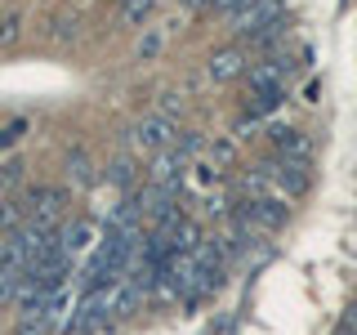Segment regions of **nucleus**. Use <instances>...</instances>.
Returning <instances> with one entry per match:
<instances>
[{"mask_svg":"<svg viewBox=\"0 0 357 335\" xmlns=\"http://www.w3.org/2000/svg\"><path fill=\"white\" fill-rule=\"evenodd\" d=\"M286 219H290V210L277 197H245L241 206L232 210V228H237L245 241H259L264 232L286 228Z\"/></svg>","mask_w":357,"mask_h":335,"instance_id":"f257e3e1","label":"nucleus"},{"mask_svg":"<svg viewBox=\"0 0 357 335\" xmlns=\"http://www.w3.org/2000/svg\"><path fill=\"white\" fill-rule=\"evenodd\" d=\"M116 286H89L81 290V299H76V313H72V327L67 335H89V331H103L107 322H116Z\"/></svg>","mask_w":357,"mask_h":335,"instance_id":"f03ea898","label":"nucleus"},{"mask_svg":"<svg viewBox=\"0 0 357 335\" xmlns=\"http://www.w3.org/2000/svg\"><path fill=\"white\" fill-rule=\"evenodd\" d=\"M282 22H286V9H282V0H259V5H250V9H241L237 18H232V27H237V36L245 40H255V45H268L282 31Z\"/></svg>","mask_w":357,"mask_h":335,"instance_id":"7ed1b4c3","label":"nucleus"},{"mask_svg":"<svg viewBox=\"0 0 357 335\" xmlns=\"http://www.w3.org/2000/svg\"><path fill=\"white\" fill-rule=\"evenodd\" d=\"M134 143H139L143 152H170L174 143H178L174 117H165V112H148V117L134 126Z\"/></svg>","mask_w":357,"mask_h":335,"instance_id":"20e7f679","label":"nucleus"},{"mask_svg":"<svg viewBox=\"0 0 357 335\" xmlns=\"http://www.w3.org/2000/svg\"><path fill=\"white\" fill-rule=\"evenodd\" d=\"M241 72H250V67H245V54L237 50V45L210 54V76H215V81H232V76H241Z\"/></svg>","mask_w":357,"mask_h":335,"instance_id":"39448f33","label":"nucleus"},{"mask_svg":"<svg viewBox=\"0 0 357 335\" xmlns=\"http://www.w3.org/2000/svg\"><path fill=\"white\" fill-rule=\"evenodd\" d=\"M152 14H156V0H116L121 27H139V22H148Z\"/></svg>","mask_w":357,"mask_h":335,"instance_id":"423d86ee","label":"nucleus"},{"mask_svg":"<svg viewBox=\"0 0 357 335\" xmlns=\"http://www.w3.org/2000/svg\"><path fill=\"white\" fill-rule=\"evenodd\" d=\"M89 237H94V228H89V223L81 219V223H67V228L59 232V246H63V251L76 260V255H81L85 246H89Z\"/></svg>","mask_w":357,"mask_h":335,"instance_id":"0eeeda50","label":"nucleus"},{"mask_svg":"<svg viewBox=\"0 0 357 335\" xmlns=\"http://www.w3.org/2000/svg\"><path fill=\"white\" fill-rule=\"evenodd\" d=\"M67 179H72V184H94V170H89V156L85 152H67Z\"/></svg>","mask_w":357,"mask_h":335,"instance_id":"6e6552de","label":"nucleus"},{"mask_svg":"<svg viewBox=\"0 0 357 335\" xmlns=\"http://www.w3.org/2000/svg\"><path fill=\"white\" fill-rule=\"evenodd\" d=\"M107 179H112V184H121V188H130L134 184V161H130V156H116V161L107 165Z\"/></svg>","mask_w":357,"mask_h":335,"instance_id":"1a4fd4ad","label":"nucleus"},{"mask_svg":"<svg viewBox=\"0 0 357 335\" xmlns=\"http://www.w3.org/2000/svg\"><path fill=\"white\" fill-rule=\"evenodd\" d=\"M250 5H259V0H210V14H228V18H237L241 9H250Z\"/></svg>","mask_w":357,"mask_h":335,"instance_id":"9d476101","label":"nucleus"},{"mask_svg":"<svg viewBox=\"0 0 357 335\" xmlns=\"http://www.w3.org/2000/svg\"><path fill=\"white\" fill-rule=\"evenodd\" d=\"M22 130H27V121H14V126H5V130H0V148L18 143V139H22Z\"/></svg>","mask_w":357,"mask_h":335,"instance_id":"9b49d317","label":"nucleus"},{"mask_svg":"<svg viewBox=\"0 0 357 335\" xmlns=\"http://www.w3.org/2000/svg\"><path fill=\"white\" fill-rule=\"evenodd\" d=\"M161 40H165L161 31H152V36H143V40H139V59H152V54L161 50Z\"/></svg>","mask_w":357,"mask_h":335,"instance_id":"f8f14e48","label":"nucleus"},{"mask_svg":"<svg viewBox=\"0 0 357 335\" xmlns=\"http://www.w3.org/2000/svg\"><path fill=\"white\" fill-rule=\"evenodd\" d=\"M18 179H22V165H18V161L0 165V184H18Z\"/></svg>","mask_w":357,"mask_h":335,"instance_id":"ddd939ff","label":"nucleus"},{"mask_svg":"<svg viewBox=\"0 0 357 335\" xmlns=\"http://www.w3.org/2000/svg\"><path fill=\"white\" fill-rule=\"evenodd\" d=\"M18 335H54L45 322H18Z\"/></svg>","mask_w":357,"mask_h":335,"instance_id":"4468645a","label":"nucleus"},{"mask_svg":"<svg viewBox=\"0 0 357 335\" xmlns=\"http://www.w3.org/2000/svg\"><path fill=\"white\" fill-rule=\"evenodd\" d=\"M18 36V18H5L0 22V40H14Z\"/></svg>","mask_w":357,"mask_h":335,"instance_id":"2eb2a0df","label":"nucleus"}]
</instances>
